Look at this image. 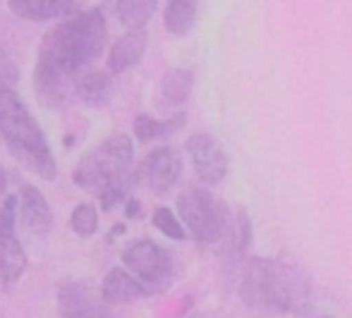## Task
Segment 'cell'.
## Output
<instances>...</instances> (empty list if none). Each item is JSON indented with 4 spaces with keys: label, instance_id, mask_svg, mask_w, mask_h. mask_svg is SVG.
I'll use <instances>...</instances> for the list:
<instances>
[{
    "label": "cell",
    "instance_id": "cell-1",
    "mask_svg": "<svg viewBox=\"0 0 352 318\" xmlns=\"http://www.w3.org/2000/svg\"><path fill=\"white\" fill-rule=\"evenodd\" d=\"M237 292L250 306L278 314H305L314 302L309 277L278 258H245L237 271Z\"/></svg>",
    "mask_w": 352,
    "mask_h": 318
},
{
    "label": "cell",
    "instance_id": "cell-2",
    "mask_svg": "<svg viewBox=\"0 0 352 318\" xmlns=\"http://www.w3.org/2000/svg\"><path fill=\"white\" fill-rule=\"evenodd\" d=\"M108 41L106 17L98 8L65 17L46 32L38 46V60L67 82L74 74H82L98 56Z\"/></svg>",
    "mask_w": 352,
    "mask_h": 318
},
{
    "label": "cell",
    "instance_id": "cell-3",
    "mask_svg": "<svg viewBox=\"0 0 352 318\" xmlns=\"http://www.w3.org/2000/svg\"><path fill=\"white\" fill-rule=\"evenodd\" d=\"M135 144L127 134H111L96 148L79 158L72 170V182L79 190L94 194L103 211L127 201V192L135 185Z\"/></svg>",
    "mask_w": 352,
    "mask_h": 318
},
{
    "label": "cell",
    "instance_id": "cell-4",
    "mask_svg": "<svg viewBox=\"0 0 352 318\" xmlns=\"http://www.w3.org/2000/svg\"><path fill=\"white\" fill-rule=\"evenodd\" d=\"M0 139L14 161L41 180H56V158L41 125L14 91H0Z\"/></svg>",
    "mask_w": 352,
    "mask_h": 318
},
{
    "label": "cell",
    "instance_id": "cell-5",
    "mask_svg": "<svg viewBox=\"0 0 352 318\" xmlns=\"http://www.w3.org/2000/svg\"><path fill=\"white\" fill-rule=\"evenodd\" d=\"M177 213L187 235L199 245H218L223 242L230 225V208L216 198L204 187H190L177 196Z\"/></svg>",
    "mask_w": 352,
    "mask_h": 318
},
{
    "label": "cell",
    "instance_id": "cell-6",
    "mask_svg": "<svg viewBox=\"0 0 352 318\" xmlns=\"http://www.w3.org/2000/svg\"><path fill=\"white\" fill-rule=\"evenodd\" d=\"M120 258L125 271L132 273L151 295L168 290L175 280V261L170 251L153 240L140 237V240L127 242Z\"/></svg>",
    "mask_w": 352,
    "mask_h": 318
},
{
    "label": "cell",
    "instance_id": "cell-7",
    "mask_svg": "<svg viewBox=\"0 0 352 318\" xmlns=\"http://www.w3.org/2000/svg\"><path fill=\"white\" fill-rule=\"evenodd\" d=\"M29 256L17 237V203L14 194L3 198L0 206V282L14 285L27 273Z\"/></svg>",
    "mask_w": 352,
    "mask_h": 318
},
{
    "label": "cell",
    "instance_id": "cell-8",
    "mask_svg": "<svg viewBox=\"0 0 352 318\" xmlns=\"http://www.w3.org/2000/svg\"><path fill=\"white\" fill-rule=\"evenodd\" d=\"M182 158L173 146H158L148 151L135 170V180L144 182L153 194H168L180 182Z\"/></svg>",
    "mask_w": 352,
    "mask_h": 318
},
{
    "label": "cell",
    "instance_id": "cell-9",
    "mask_svg": "<svg viewBox=\"0 0 352 318\" xmlns=\"http://www.w3.org/2000/svg\"><path fill=\"white\" fill-rule=\"evenodd\" d=\"M187 153L195 172L204 185L216 187L228 175V153L223 144L209 132H195L187 139Z\"/></svg>",
    "mask_w": 352,
    "mask_h": 318
},
{
    "label": "cell",
    "instance_id": "cell-10",
    "mask_svg": "<svg viewBox=\"0 0 352 318\" xmlns=\"http://www.w3.org/2000/svg\"><path fill=\"white\" fill-rule=\"evenodd\" d=\"M58 314L63 318H108V309L98 292L84 280H60L58 282Z\"/></svg>",
    "mask_w": 352,
    "mask_h": 318
},
{
    "label": "cell",
    "instance_id": "cell-11",
    "mask_svg": "<svg viewBox=\"0 0 352 318\" xmlns=\"http://www.w3.org/2000/svg\"><path fill=\"white\" fill-rule=\"evenodd\" d=\"M17 203V225H22L32 237H46L53 227V211L48 198L36 187L22 185L14 194Z\"/></svg>",
    "mask_w": 352,
    "mask_h": 318
},
{
    "label": "cell",
    "instance_id": "cell-12",
    "mask_svg": "<svg viewBox=\"0 0 352 318\" xmlns=\"http://www.w3.org/2000/svg\"><path fill=\"white\" fill-rule=\"evenodd\" d=\"M148 295L151 292L125 268H111L98 287V297L103 299V304H132Z\"/></svg>",
    "mask_w": 352,
    "mask_h": 318
},
{
    "label": "cell",
    "instance_id": "cell-13",
    "mask_svg": "<svg viewBox=\"0 0 352 318\" xmlns=\"http://www.w3.org/2000/svg\"><path fill=\"white\" fill-rule=\"evenodd\" d=\"M148 46L146 29H127L120 38L111 46L108 53V74H122L132 69L144 58Z\"/></svg>",
    "mask_w": 352,
    "mask_h": 318
},
{
    "label": "cell",
    "instance_id": "cell-14",
    "mask_svg": "<svg viewBox=\"0 0 352 318\" xmlns=\"http://www.w3.org/2000/svg\"><path fill=\"white\" fill-rule=\"evenodd\" d=\"M8 8L19 19L29 22H48V19H65L82 12V5L67 3V0H10Z\"/></svg>",
    "mask_w": 352,
    "mask_h": 318
},
{
    "label": "cell",
    "instance_id": "cell-15",
    "mask_svg": "<svg viewBox=\"0 0 352 318\" xmlns=\"http://www.w3.org/2000/svg\"><path fill=\"white\" fill-rule=\"evenodd\" d=\"M116 93V84L113 77L103 69H89L82 72L79 79L74 82V96L89 108H103L113 101Z\"/></svg>",
    "mask_w": 352,
    "mask_h": 318
},
{
    "label": "cell",
    "instance_id": "cell-16",
    "mask_svg": "<svg viewBox=\"0 0 352 318\" xmlns=\"http://www.w3.org/2000/svg\"><path fill=\"white\" fill-rule=\"evenodd\" d=\"M192 87H195V74L187 67H173L161 79V98L166 106L180 108L190 101Z\"/></svg>",
    "mask_w": 352,
    "mask_h": 318
},
{
    "label": "cell",
    "instance_id": "cell-17",
    "mask_svg": "<svg viewBox=\"0 0 352 318\" xmlns=\"http://www.w3.org/2000/svg\"><path fill=\"white\" fill-rule=\"evenodd\" d=\"M199 14V5L192 0H173L163 8V27L168 29V34L173 36H185L192 32Z\"/></svg>",
    "mask_w": 352,
    "mask_h": 318
},
{
    "label": "cell",
    "instance_id": "cell-18",
    "mask_svg": "<svg viewBox=\"0 0 352 318\" xmlns=\"http://www.w3.org/2000/svg\"><path fill=\"white\" fill-rule=\"evenodd\" d=\"M185 120H187L185 113H175V115H170L168 120H156V117H151V115H137L135 117V137H137V141H142V144L156 141V139H166L185 125Z\"/></svg>",
    "mask_w": 352,
    "mask_h": 318
},
{
    "label": "cell",
    "instance_id": "cell-19",
    "mask_svg": "<svg viewBox=\"0 0 352 318\" xmlns=\"http://www.w3.org/2000/svg\"><path fill=\"white\" fill-rule=\"evenodd\" d=\"M252 220H250V213L245 208H232L230 211V225H228V232L223 237L226 242L228 251L232 256H242L252 245Z\"/></svg>",
    "mask_w": 352,
    "mask_h": 318
},
{
    "label": "cell",
    "instance_id": "cell-20",
    "mask_svg": "<svg viewBox=\"0 0 352 318\" xmlns=\"http://www.w3.org/2000/svg\"><path fill=\"white\" fill-rule=\"evenodd\" d=\"M158 10L156 0H122L116 5V14L127 29H144Z\"/></svg>",
    "mask_w": 352,
    "mask_h": 318
},
{
    "label": "cell",
    "instance_id": "cell-21",
    "mask_svg": "<svg viewBox=\"0 0 352 318\" xmlns=\"http://www.w3.org/2000/svg\"><path fill=\"white\" fill-rule=\"evenodd\" d=\"M70 227L77 237L89 240L98 232V208L94 203H79L70 216Z\"/></svg>",
    "mask_w": 352,
    "mask_h": 318
},
{
    "label": "cell",
    "instance_id": "cell-22",
    "mask_svg": "<svg viewBox=\"0 0 352 318\" xmlns=\"http://www.w3.org/2000/svg\"><path fill=\"white\" fill-rule=\"evenodd\" d=\"M153 227L156 230H161L166 237H170V240H185L187 237V230L182 227V223H180V218L175 216V213L170 211V208H166V206H158L156 211H153Z\"/></svg>",
    "mask_w": 352,
    "mask_h": 318
},
{
    "label": "cell",
    "instance_id": "cell-23",
    "mask_svg": "<svg viewBox=\"0 0 352 318\" xmlns=\"http://www.w3.org/2000/svg\"><path fill=\"white\" fill-rule=\"evenodd\" d=\"M17 77H19L17 65H14L12 58L0 48V91H14Z\"/></svg>",
    "mask_w": 352,
    "mask_h": 318
},
{
    "label": "cell",
    "instance_id": "cell-24",
    "mask_svg": "<svg viewBox=\"0 0 352 318\" xmlns=\"http://www.w3.org/2000/svg\"><path fill=\"white\" fill-rule=\"evenodd\" d=\"M125 216L140 218V201H137V198H127L125 201Z\"/></svg>",
    "mask_w": 352,
    "mask_h": 318
},
{
    "label": "cell",
    "instance_id": "cell-25",
    "mask_svg": "<svg viewBox=\"0 0 352 318\" xmlns=\"http://www.w3.org/2000/svg\"><path fill=\"white\" fill-rule=\"evenodd\" d=\"M5 190H8V172L0 166V196H5Z\"/></svg>",
    "mask_w": 352,
    "mask_h": 318
}]
</instances>
